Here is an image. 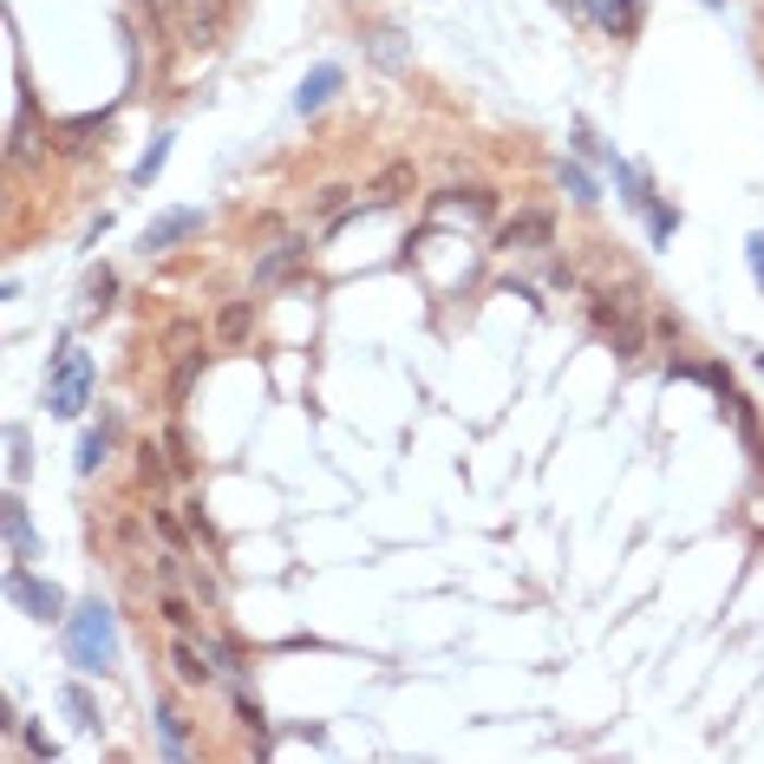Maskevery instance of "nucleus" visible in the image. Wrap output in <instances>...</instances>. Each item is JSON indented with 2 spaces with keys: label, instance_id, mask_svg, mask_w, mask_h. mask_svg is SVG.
Returning <instances> with one entry per match:
<instances>
[{
  "label": "nucleus",
  "instance_id": "obj_1",
  "mask_svg": "<svg viewBox=\"0 0 764 764\" xmlns=\"http://www.w3.org/2000/svg\"><path fill=\"white\" fill-rule=\"evenodd\" d=\"M65 660L78 674H111L118 667V621L105 602H85L78 615H65Z\"/></svg>",
  "mask_w": 764,
  "mask_h": 764
},
{
  "label": "nucleus",
  "instance_id": "obj_2",
  "mask_svg": "<svg viewBox=\"0 0 764 764\" xmlns=\"http://www.w3.org/2000/svg\"><path fill=\"white\" fill-rule=\"evenodd\" d=\"M85 392H92V360H85L78 347H65V353L52 360V386H46V405H52L59 419H78V412H85Z\"/></svg>",
  "mask_w": 764,
  "mask_h": 764
},
{
  "label": "nucleus",
  "instance_id": "obj_3",
  "mask_svg": "<svg viewBox=\"0 0 764 764\" xmlns=\"http://www.w3.org/2000/svg\"><path fill=\"white\" fill-rule=\"evenodd\" d=\"M7 602H13V608H26L33 621H65V595H59L52 582H39L26 562H13V569H7Z\"/></svg>",
  "mask_w": 764,
  "mask_h": 764
},
{
  "label": "nucleus",
  "instance_id": "obj_4",
  "mask_svg": "<svg viewBox=\"0 0 764 764\" xmlns=\"http://www.w3.org/2000/svg\"><path fill=\"white\" fill-rule=\"evenodd\" d=\"M222 26H229V0H183V7H177V33H183V46H196V52L222 46Z\"/></svg>",
  "mask_w": 764,
  "mask_h": 764
},
{
  "label": "nucleus",
  "instance_id": "obj_5",
  "mask_svg": "<svg viewBox=\"0 0 764 764\" xmlns=\"http://www.w3.org/2000/svg\"><path fill=\"white\" fill-rule=\"evenodd\" d=\"M203 235V209H163L150 229H144V255H170V248H183V242H196Z\"/></svg>",
  "mask_w": 764,
  "mask_h": 764
},
{
  "label": "nucleus",
  "instance_id": "obj_6",
  "mask_svg": "<svg viewBox=\"0 0 764 764\" xmlns=\"http://www.w3.org/2000/svg\"><path fill=\"white\" fill-rule=\"evenodd\" d=\"M549 242H556V216H543V209H530V216L504 222V235H497V248H504V255H543Z\"/></svg>",
  "mask_w": 764,
  "mask_h": 764
},
{
  "label": "nucleus",
  "instance_id": "obj_7",
  "mask_svg": "<svg viewBox=\"0 0 764 764\" xmlns=\"http://www.w3.org/2000/svg\"><path fill=\"white\" fill-rule=\"evenodd\" d=\"M307 255H314V248H307V235H288V242H275V248L255 262V288H281L294 268H307Z\"/></svg>",
  "mask_w": 764,
  "mask_h": 764
},
{
  "label": "nucleus",
  "instance_id": "obj_8",
  "mask_svg": "<svg viewBox=\"0 0 764 764\" xmlns=\"http://www.w3.org/2000/svg\"><path fill=\"white\" fill-rule=\"evenodd\" d=\"M432 209L451 216V222H490V216H497V196H490L484 183H471V190H445Z\"/></svg>",
  "mask_w": 764,
  "mask_h": 764
},
{
  "label": "nucleus",
  "instance_id": "obj_9",
  "mask_svg": "<svg viewBox=\"0 0 764 764\" xmlns=\"http://www.w3.org/2000/svg\"><path fill=\"white\" fill-rule=\"evenodd\" d=\"M334 92H340V65H314V72L301 78V92H294V111L307 118V111H320Z\"/></svg>",
  "mask_w": 764,
  "mask_h": 764
},
{
  "label": "nucleus",
  "instance_id": "obj_10",
  "mask_svg": "<svg viewBox=\"0 0 764 764\" xmlns=\"http://www.w3.org/2000/svg\"><path fill=\"white\" fill-rule=\"evenodd\" d=\"M0 530H7L13 562H33V523H26V504H20V497H7V504H0Z\"/></svg>",
  "mask_w": 764,
  "mask_h": 764
},
{
  "label": "nucleus",
  "instance_id": "obj_11",
  "mask_svg": "<svg viewBox=\"0 0 764 764\" xmlns=\"http://www.w3.org/2000/svg\"><path fill=\"white\" fill-rule=\"evenodd\" d=\"M170 674H177L183 687H203L216 667H209V654H203V647H190V641L177 634V641H170Z\"/></svg>",
  "mask_w": 764,
  "mask_h": 764
},
{
  "label": "nucleus",
  "instance_id": "obj_12",
  "mask_svg": "<svg viewBox=\"0 0 764 764\" xmlns=\"http://www.w3.org/2000/svg\"><path fill=\"white\" fill-rule=\"evenodd\" d=\"M105 451H111V419H98V425L78 438V458H72V464H78V477H92V471L105 464Z\"/></svg>",
  "mask_w": 764,
  "mask_h": 764
},
{
  "label": "nucleus",
  "instance_id": "obj_13",
  "mask_svg": "<svg viewBox=\"0 0 764 764\" xmlns=\"http://www.w3.org/2000/svg\"><path fill=\"white\" fill-rule=\"evenodd\" d=\"M248 320H255V301L222 307V314H216V340H229V347H235V340H248Z\"/></svg>",
  "mask_w": 764,
  "mask_h": 764
},
{
  "label": "nucleus",
  "instance_id": "obj_14",
  "mask_svg": "<svg viewBox=\"0 0 764 764\" xmlns=\"http://www.w3.org/2000/svg\"><path fill=\"white\" fill-rule=\"evenodd\" d=\"M615 183H621V196H628L634 209H654V190H647V177H641L634 163H621V157H615Z\"/></svg>",
  "mask_w": 764,
  "mask_h": 764
},
{
  "label": "nucleus",
  "instance_id": "obj_15",
  "mask_svg": "<svg viewBox=\"0 0 764 764\" xmlns=\"http://www.w3.org/2000/svg\"><path fill=\"white\" fill-rule=\"evenodd\" d=\"M59 706L72 713V726H78V732H98V706H92V693H85V687H65V693H59Z\"/></svg>",
  "mask_w": 764,
  "mask_h": 764
},
{
  "label": "nucleus",
  "instance_id": "obj_16",
  "mask_svg": "<svg viewBox=\"0 0 764 764\" xmlns=\"http://www.w3.org/2000/svg\"><path fill=\"white\" fill-rule=\"evenodd\" d=\"M157 732H163V752H170V759L190 752V732H183V713H177V706H157Z\"/></svg>",
  "mask_w": 764,
  "mask_h": 764
},
{
  "label": "nucleus",
  "instance_id": "obj_17",
  "mask_svg": "<svg viewBox=\"0 0 764 764\" xmlns=\"http://www.w3.org/2000/svg\"><path fill=\"white\" fill-rule=\"evenodd\" d=\"M163 163H170V137H157V144H150V150H144V157H137V170H131V183H137V190H150V183H157V170H163Z\"/></svg>",
  "mask_w": 764,
  "mask_h": 764
},
{
  "label": "nucleus",
  "instance_id": "obj_18",
  "mask_svg": "<svg viewBox=\"0 0 764 764\" xmlns=\"http://www.w3.org/2000/svg\"><path fill=\"white\" fill-rule=\"evenodd\" d=\"M196 373H203V353H183V360H177V373H170V405H183V399H190Z\"/></svg>",
  "mask_w": 764,
  "mask_h": 764
},
{
  "label": "nucleus",
  "instance_id": "obj_19",
  "mask_svg": "<svg viewBox=\"0 0 764 764\" xmlns=\"http://www.w3.org/2000/svg\"><path fill=\"white\" fill-rule=\"evenodd\" d=\"M26 477V425H7V484Z\"/></svg>",
  "mask_w": 764,
  "mask_h": 764
},
{
  "label": "nucleus",
  "instance_id": "obj_20",
  "mask_svg": "<svg viewBox=\"0 0 764 764\" xmlns=\"http://www.w3.org/2000/svg\"><path fill=\"white\" fill-rule=\"evenodd\" d=\"M562 190H569L575 203H602V196H595V177H589V170H575V163H562Z\"/></svg>",
  "mask_w": 764,
  "mask_h": 764
},
{
  "label": "nucleus",
  "instance_id": "obj_21",
  "mask_svg": "<svg viewBox=\"0 0 764 764\" xmlns=\"http://www.w3.org/2000/svg\"><path fill=\"white\" fill-rule=\"evenodd\" d=\"M647 222H654V242H667V235L680 229V209H667V203L654 196V209H647Z\"/></svg>",
  "mask_w": 764,
  "mask_h": 764
},
{
  "label": "nucleus",
  "instance_id": "obj_22",
  "mask_svg": "<svg viewBox=\"0 0 764 764\" xmlns=\"http://www.w3.org/2000/svg\"><path fill=\"white\" fill-rule=\"evenodd\" d=\"M137 477H144V484H163V464H157V445H144V451H137Z\"/></svg>",
  "mask_w": 764,
  "mask_h": 764
},
{
  "label": "nucleus",
  "instance_id": "obj_23",
  "mask_svg": "<svg viewBox=\"0 0 764 764\" xmlns=\"http://www.w3.org/2000/svg\"><path fill=\"white\" fill-rule=\"evenodd\" d=\"M745 262H752V281H759V294H764V229L745 242Z\"/></svg>",
  "mask_w": 764,
  "mask_h": 764
},
{
  "label": "nucleus",
  "instance_id": "obj_24",
  "mask_svg": "<svg viewBox=\"0 0 764 764\" xmlns=\"http://www.w3.org/2000/svg\"><path fill=\"white\" fill-rule=\"evenodd\" d=\"M105 294H111V275H105V268H98V275H92V281H85V307H105Z\"/></svg>",
  "mask_w": 764,
  "mask_h": 764
},
{
  "label": "nucleus",
  "instance_id": "obj_25",
  "mask_svg": "<svg viewBox=\"0 0 764 764\" xmlns=\"http://www.w3.org/2000/svg\"><path fill=\"white\" fill-rule=\"evenodd\" d=\"M163 621H170V628H177V634H183V628H190V621H196V615H190V608H183V602H177V595H163Z\"/></svg>",
  "mask_w": 764,
  "mask_h": 764
},
{
  "label": "nucleus",
  "instance_id": "obj_26",
  "mask_svg": "<svg viewBox=\"0 0 764 764\" xmlns=\"http://www.w3.org/2000/svg\"><path fill=\"white\" fill-rule=\"evenodd\" d=\"M752 360H759V373H764V353H759V347H752Z\"/></svg>",
  "mask_w": 764,
  "mask_h": 764
},
{
  "label": "nucleus",
  "instance_id": "obj_27",
  "mask_svg": "<svg viewBox=\"0 0 764 764\" xmlns=\"http://www.w3.org/2000/svg\"><path fill=\"white\" fill-rule=\"evenodd\" d=\"M556 7H582V0H556Z\"/></svg>",
  "mask_w": 764,
  "mask_h": 764
}]
</instances>
